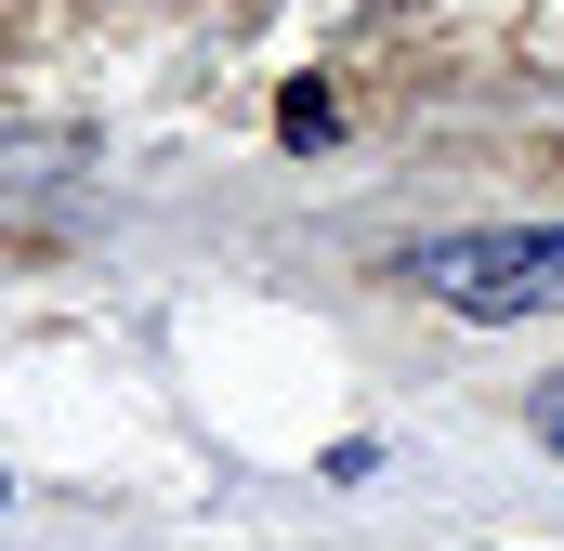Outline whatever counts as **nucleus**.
Wrapping results in <instances>:
<instances>
[{"instance_id":"nucleus-2","label":"nucleus","mask_w":564,"mask_h":551,"mask_svg":"<svg viewBox=\"0 0 564 551\" xmlns=\"http://www.w3.org/2000/svg\"><path fill=\"white\" fill-rule=\"evenodd\" d=\"M276 132H289V144H328V132H341V106H328V93H289Z\"/></svg>"},{"instance_id":"nucleus-3","label":"nucleus","mask_w":564,"mask_h":551,"mask_svg":"<svg viewBox=\"0 0 564 551\" xmlns=\"http://www.w3.org/2000/svg\"><path fill=\"white\" fill-rule=\"evenodd\" d=\"M525 433H539V446H552V460H564V368H552V381H539V395H525Z\"/></svg>"},{"instance_id":"nucleus-4","label":"nucleus","mask_w":564,"mask_h":551,"mask_svg":"<svg viewBox=\"0 0 564 551\" xmlns=\"http://www.w3.org/2000/svg\"><path fill=\"white\" fill-rule=\"evenodd\" d=\"M0 499H13V473H0Z\"/></svg>"},{"instance_id":"nucleus-1","label":"nucleus","mask_w":564,"mask_h":551,"mask_svg":"<svg viewBox=\"0 0 564 551\" xmlns=\"http://www.w3.org/2000/svg\"><path fill=\"white\" fill-rule=\"evenodd\" d=\"M408 289L473 315V328H525V315H564V224H473V237H433L408 250Z\"/></svg>"}]
</instances>
